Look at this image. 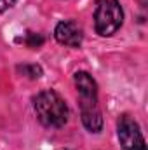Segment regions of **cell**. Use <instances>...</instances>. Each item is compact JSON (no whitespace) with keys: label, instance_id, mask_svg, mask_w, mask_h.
<instances>
[{"label":"cell","instance_id":"1","mask_svg":"<svg viewBox=\"0 0 148 150\" xmlns=\"http://www.w3.org/2000/svg\"><path fill=\"white\" fill-rule=\"evenodd\" d=\"M73 82L78 93V107L82 124L89 133H99L103 127V115L98 105V86L92 75L87 72H77Z\"/></svg>","mask_w":148,"mask_h":150},{"label":"cell","instance_id":"2","mask_svg":"<svg viewBox=\"0 0 148 150\" xmlns=\"http://www.w3.org/2000/svg\"><path fill=\"white\" fill-rule=\"evenodd\" d=\"M33 110L40 124L45 127L58 129V127H63L68 120L66 101L61 98V94H58L52 89L40 91L33 98Z\"/></svg>","mask_w":148,"mask_h":150},{"label":"cell","instance_id":"3","mask_svg":"<svg viewBox=\"0 0 148 150\" xmlns=\"http://www.w3.org/2000/svg\"><path fill=\"white\" fill-rule=\"evenodd\" d=\"M124 23V11L118 0H98L94 11V28L101 37H111Z\"/></svg>","mask_w":148,"mask_h":150},{"label":"cell","instance_id":"4","mask_svg":"<svg viewBox=\"0 0 148 150\" xmlns=\"http://www.w3.org/2000/svg\"><path fill=\"white\" fill-rule=\"evenodd\" d=\"M117 134L122 150H147L143 133L140 129V124L134 120V117L127 113L120 115L117 120Z\"/></svg>","mask_w":148,"mask_h":150},{"label":"cell","instance_id":"5","mask_svg":"<svg viewBox=\"0 0 148 150\" xmlns=\"http://www.w3.org/2000/svg\"><path fill=\"white\" fill-rule=\"evenodd\" d=\"M54 37L61 45L66 47H80L82 40H84V32L80 28V25L72 19H65L59 21L54 28Z\"/></svg>","mask_w":148,"mask_h":150},{"label":"cell","instance_id":"6","mask_svg":"<svg viewBox=\"0 0 148 150\" xmlns=\"http://www.w3.org/2000/svg\"><path fill=\"white\" fill-rule=\"evenodd\" d=\"M18 72H21L30 79H38L42 75V68L38 65H23V67H18Z\"/></svg>","mask_w":148,"mask_h":150},{"label":"cell","instance_id":"7","mask_svg":"<svg viewBox=\"0 0 148 150\" xmlns=\"http://www.w3.org/2000/svg\"><path fill=\"white\" fill-rule=\"evenodd\" d=\"M23 44L25 45H28L30 49H38L42 44H44V37L42 35H38V33H26V37L23 38Z\"/></svg>","mask_w":148,"mask_h":150},{"label":"cell","instance_id":"8","mask_svg":"<svg viewBox=\"0 0 148 150\" xmlns=\"http://www.w3.org/2000/svg\"><path fill=\"white\" fill-rule=\"evenodd\" d=\"M14 4H16V0H0V14L5 12L7 9H11Z\"/></svg>","mask_w":148,"mask_h":150}]
</instances>
